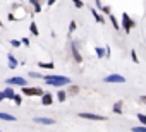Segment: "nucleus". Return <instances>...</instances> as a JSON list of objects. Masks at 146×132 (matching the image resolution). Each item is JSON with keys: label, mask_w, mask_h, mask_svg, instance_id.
<instances>
[{"label": "nucleus", "mask_w": 146, "mask_h": 132, "mask_svg": "<svg viewBox=\"0 0 146 132\" xmlns=\"http://www.w3.org/2000/svg\"><path fill=\"white\" fill-rule=\"evenodd\" d=\"M45 82L50 84V86H65V84L70 82V79L67 76H46Z\"/></svg>", "instance_id": "nucleus-1"}, {"label": "nucleus", "mask_w": 146, "mask_h": 132, "mask_svg": "<svg viewBox=\"0 0 146 132\" xmlns=\"http://www.w3.org/2000/svg\"><path fill=\"white\" fill-rule=\"evenodd\" d=\"M23 94L26 96H43V89L41 88H28V86H23Z\"/></svg>", "instance_id": "nucleus-2"}, {"label": "nucleus", "mask_w": 146, "mask_h": 132, "mask_svg": "<svg viewBox=\"0 0 146 132\" xmlns=\"http://www.w3.org/2000/svg\"><path fill=\"white\" fill-rule=\"evenodd\" d=\"M122 28L125 29V33H129V31L134 28V21H132V19H131V17H129L125 12L122 14Z\"/></svg>", "instance_id": "nucleus-3"}, {"label": "nucleus", "mask_w": 146, "mask_h": 132, "mask_svg": "<svg viewBox=\"0 0 146 132\" xmlns=\"http://www.w3.org/2000/svg\"><path fill=\"white\" fill-rule=\"evenodd\" d=\"M105 82H119L120 84V82H125V77L120 74H110L105 77Z\"/></svg>", "instance_id": "nucleus-4"}, {"label": "nucleus", "mask_w": 146, "mask_h": 132, "mask_svg": "<svg viewBox=\"0 0 146 132\" xmlns=\"http://www.w3.org/2000/svg\"><path fill=\"white\" fill-rule=\"evenodd\" d=\"M81 118H88V120H105L103 115H95V113H79Z\"/></svg>", "instance_id": "nucleus-5"}, {"label": "nucleus", "mask_w": 146, "mask_h": 132, "mask_svg": "<svg viewBox=\"0 0 146 132\" xmlns=\"http://www.w3.org/2000/svg\"><path fill=\"white\" fill-rule=\"evenodd\" d=\"M9 84H17V86H26V79L24 77H11L7 79Z\"/></svg>", "instance_id": "nucleus-6"}, {"label": "nucleus", "mask_w": 146, "mask_h": 132, "mask_svg": "<svg viewBox=\"0 0 146 132\" xmlns=\"http://www.w3.org/2000/svg\"><path fill=\"white\" fill-rule=\"evenodd\" d=\"M35 122H36V123H43V125H52V123H55L53 118H46V117H36Z\"/></svg>", "instance_id": "nucleus-7"}, {"label": "nucleus", "mask_w": 146, "mask_h": 132, "mask_svg": "<svg viewBox=\"0 0 146 132\" xmlns=\"http://www.w3.org/2000/svg\"><path fill=\"white\" fill-rule=\"evenodd\" d=\"M52 101H53L52 94H43V96H41V103H43V105H52Z\"/></svg>", "instance_id": "nucleus-8"}, {"label": "nucleus", "mask_w": 146, "mask_h": 132, "mask_svg": "<svg viewBox=\"0 0 146 132\" xmlns=\"http://www.w3.org/2000/svg\"><path fill=\"white\" fill-rule=\"evenodd\" d=\"M38 67H41V69H53V62H38Z\"/></svg>", "instance_id": "nucleus-9"}, {"label": "nucleus", "mask_w": 146, "mask_h": 132, "mask_svg": "<svg viewBox=\"0 0 146 132\" xmlns=\"http://www.w3.org/2000/svg\"><path fill=\"white\" fill-rule=\"evenodd\" d=\"M0 118H2V120H9V122H14V120H16V117H14V115L2 113V112H0Z\"/></svg>", "instance_id": "nucleus-10"}, {"label": "nucleus", "mask_w": 146, "mask_h": 132, "mask_svg": "<svg viewBox=\"0 0 146 132\" xmlns=\"http://www.w3.org/2000/svg\"><path fill=\"white\" fill-rule=\"evenodd\" d=\"M4 94H5V98H9V100H14V91H12V88H7L5 91H4Z\"/></svg>", "instance_id": "nucleus-11"}, {"label": "nucleus", "mask_w": 146, "mask_h": 132, "mask_svg": "<svg viewBox=\"0 0 146 132\" xmlns=\"http://www.w3.org/2000/svg\"><path fill=\"white\" fill-rule=\"evenodd\" d=\"M113 112H115V113H122V101H117V103L113 105Z\"/></svg>", "instance_id": "nucleus-12"}, {"label": "nucleus", "mask_w": 146, "mask_h": 132, "mask_svg": "<svg viewBox=\"0 0 146 132\" xmlns=\"http://www.w3.org/2000/svg\"><path fill=\"white\" fill-rule=\"evenodd\" d=\"M132 132H146V125H136V127H132Z\"/></svg>", "instance_id": "nucleus-13"}, {"label": "nucleus", "mask_w": 146, "mask_h": 132, "mask_svg": "<svg viewBox=\"0 0 146 132\" xmlns=\"http://www.w3.org/2000/svg\"><path fill=\"white\" fill-rule=\"evenodd\" d=\"M72 53H74V60H76V62H83V57L79 55V51H78L76 48H72Z\"/></svg>", "instance_id": "nucleus-14"}, {"label": "nucleus", "mask_w": 146, "mask_h": 132, "mask_svg": "<svg viewBox=\"0 0 146 132\" xmlns=\"http://www.w3.org/2000/svg\"><path fill=\"white\" fill-rule=\"evenodd\" d=\"M107 51H108L107 48H96V55H98L100 58H102V57H105V55H107Z\"/></svg>", "instance_id": "nucleus-15"}, {"label": "nucleus", "mask_w": 146, "mask_h": 132, "mask_svg": "<svg viewBox=\"0 0 146 132\" xmlns=\"http://www.w3.org/2000/svg\"><path fill=\"white\" fill-rule=\"evenodd\" d=\"M110 21H112V26H113L115 29H120V26H119V22H117V19H115L113 16H110Z\"/></svg>", "instance_id": "nucleus-16"}, {"label": "nucleus", "mask_w": 146, "mask_h": 132, "mask_svg": "<svg viewBox=\"0 0 146 132\" xmlns=\"http://www.w3.org/2000/svg\"><path fill=\"white\" fill-rule=\"evenodd\" d=\"M137 118H139V122H141L143 125H146V115H144V113H137Z\"/></svg>", "instance_id": "nucleus-17"}, {"label": "nucleus", "mask_w": 146, "mask_h": 132, "mask_svg": "<svg viewBox=\"0 0 146 132\" xmlns=\"http://www.w3.org/2000/svg\"><path fill=\"white\" fill-rule=\"evenodd\" d=\"M57 94H58V101H65V94H67L65 91H58Z\"/></svg>", "instance_id": "nucleus-18"}, {"label": "nucleus", "mask_w": 146, "mask_h": 132, "mask_svg": "<svg viewBox=\"0 0 146 132\" xmlns=\"http://www.w3.org/2000/svg\"><path fill=\"white\" fill-rule=\"evenodd\" d=\"M131 58H132V62H134V63H137V62H139V58H137V55H136V51H134V50L131 51Z\"/></svg>", "instance_id": "nucleus-19"}, {"label": "nucleus", "mask_w": 146, "mask_h": 132, "mask_svg": "<svg viewBox=\"0 0 146 132\" xmlns=\"http://www.w3.org/2000/svg\"><path fill=\"white\" fill-rule=\"evenodd\" d=\"M70 2L74 4V5H76L78 9H81V7H83V2H81V0H70Z\"/></svg>", "instance_id": "nucleus-20"}, {"label": "nucleus", "mask_w": 146, "mask_h": 132, "mask_svg": "<svg viewBox=\"0 0 146 132\" xmlns=\"http://www.w3.org/2000/svg\"><path fill=\"white\" fill-rule=\"evenodd\" d=\"M91 12H93V16H95V19H96L98 22H103V19H102V16H98V12H96V11H91Z\"/></svg>", "instance_id": "nucleus-21"}, {"label": "nucleus", "mask_w": 146, "mask_h": 132, "mask_svg": "<svg viewBox=\"0 0 146 132\" xmlns=\"http://www.w3.org/2000/svg\"><path fill=\"white\" fill-rule=\"evenodd\" d=\"M29 29H31V33H33V34H38V28H36V24H31V28H29Z\"/></svg>", "instance_id": "nucleus-22"}, {"label": "nucleus", "mask_w": 146, "mask_h": 132, "mask_svg": "<svg viewBox=\"0 0 146 132\" xmlns=\"http://www.w3.org/2000/svg\"><path fill=\"white\" fill-rule=\"evenodd\" d=\"M102 11H103L105 14H110V7H108V5H103V7H102Z\"/></svg>", "instance_id": "nucleus-23"}, {"label": "nucleus", "mask_w": 146, "mask_h": 132, "mask_svg": "<svg viewBox=\"0 0 146 132\" xmlns=\"http://www.w3.org/2000/svg\"><path fill=\"white\" fill-rule=\"evenodd\" d=\"M74 29H76V22L72 21V22H70V31H74Z\"/></svg>", "instance_id": "nucleus-24"}, {"label": "nucleus", "mask_w": 146, "mask_h": 132, "mask_svg": "<svg viewBox=\"0 0 146 132\" xmlns=\"http://www.w3.org/2000/svg\"><path fill=\"white\" fill-rule=\"evenodd\" d=\"M14 101H16L17 105H21V98H19V96H14Z\"/></svg>", "instance_id": "nucleus-25"}, {"label": "nucleus", "mask_w": 146, "mask_h": 132, "mask_svg": "<svg viewBox=\"0 0 146 132\" xmlns=\"http://www.w3.org/2000/svg\"><path fill=\"white\" fill-rule=\"evenodd\" d=\"M70 91H72V93H78V91H79V88H76V86H72V88H70Z\"/></svg>", "instance_id": "nucleus-26"}, {"label": "nucleus", "mask_w": 146, "mask_h": 132, "mask_svg": "<svg viewBox=\"0 0 146 132\" xmlns=\"http://www.w3.org/2000/svg\"><path fill=\"white\" fill-rule=\"evenodd\" d=\"M4 98H5V94H4V93H0V101H2Z\"/></svg>", "instance_id": "nucleus-27"}, {"label": "nucleus", "mask_w": 146, "mask_h": 132, "mask_svg": "<svg viewBox=\"0 0 146 132\" xmlns=\"http://www.w3.org/2000/svg\"><path fill=\"white\" fill-rule=\"evenodd\" d=\"M55 4V0H48V5H53Z\"/></svg>", "instance_id": "nucleus-28"}, {"label": "nucleus", "mask_w": 146, "mask_h": 132, "mask_svg": "<svg viewBox=\"0 0 146 132\" xmlns=\"http://www.w3.org/2000/svg\"><path fill=\"white\" fill-rule=\"evenodd\" d=\"M141 101H143V103H146V96H143V98H141Z\"/></svg>", "instance_id": "nucleus-29"}]
</instances>
